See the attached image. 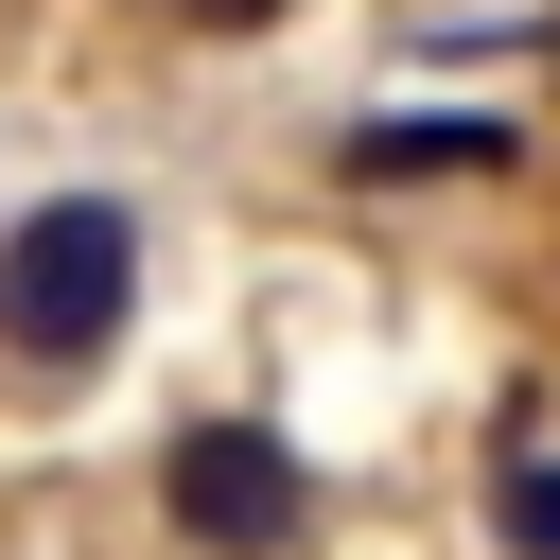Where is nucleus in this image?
I'll use <instances>...</instances> for the list:
<instances>
[{
    "label": "nucleus",
    "mask_w": 560,
    "mask_h": 560,
    "mask_svg": "<svg viewBox=\"0 0 560 560\" xmlns=\"http://www.w3.org/2000/svg\"><path fill=\"white\" fill-rule=\"evenodd\" d=\"M490 525H508V560H560V455H542V438L490 455Z\"/></svg>",
    "instance_id": "nucleus-4"
},
{
    "label": "nucleus",
    "mask_w": 560,
    "mask_h": 560,
    "mask_svg": "<svg viewBox=\"0 0 560 560\" xmlns=\"http://www.w3.org/2000/svg\"><path fill=\"white\" fill-rule=\"evenodd\" d=\"M158 18H175V35H262L280 0H158Z\"/></svg>",
    "instance_id": "nucleus-5"
},
{
    "label": "nucleus",
    "mask_w": 560,
    "mask_h": 560,
    "mask_svg": "<svg viewBox=\"0 0 560 560\" xmlns=\"http://www.w3.org/2000/svg\"><path fill=\"white\" fill-rule=\"evenodd\" d=\"M508 158H525V122H490V105H420V122H350L332 140V175H368V192L385 175H508Z\"/></svg>",
    "instance_id": "nucleus-3"
},
{
    "label": "nucleus",
    "mask_w": 560,
    "mask_h": 560,
    "mask_svg": "<svg viewBox=\"0 0 560 560\" xmlns=\"http://www.w3.org/2000/svg\"><path fill=\"white\" fill-rule=\"evenodd\" d=\"M158 525L192 542V560H298V525H315V472L280 455V420H175L158 438Z\"/></svg>",
    "instance_id": "nucleus-2"
},
{
    "label": "nucleus",
    "mask_w": 560,
    "mask_h": 560,
    "mask_svg": "<svg viewBox=\"0 0 560 560\" xmlns=\"http://www.w3.org/2000/svg\"><path fill=\"white\" fill-rule=\"evenodd\" d=\"M140 315V210L122 192H35L0 228V350L18 368H105Z\"/></svg>",
    "instance_id": "nucleus-1"
}]
</instances>
